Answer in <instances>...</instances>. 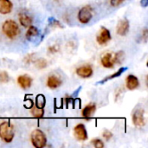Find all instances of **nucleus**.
I'll list each match as a JSON object with an SVG mask.
<instances>
[{
	"label": "nucleus",
	"mask_w": 148,
	"mask_h": 148,
	"mask_svg": "<svg viewBox=\"0 0 148 148\" xmlns=\"http://www.w3.org/2000/svg\"><path fill=\"white\" fill-rule=\"evenodd\" d=\"M111 39H112V36H111L110 30L108 29H107L106 27L102 26L101 28V30H100L99 34L96 36L97 43L99 45H101V46H105L110 42Z\"/></svg>",
	"instance_id": "obj_6"
},
{
	"label": "nucleus",
	"mask_w": 148,
	"mask_h": 148,
	"mask_svg": "<svg viewBox=\"0 0 148 148\" xmlns=\"http://www.w3.org/2000/svg\"><path fill=\"white\" fill-rule=\"evenodd\" d=\"M75 73L79 77H81L82 79H88L93 75L94 69L91 65L87 64V65H83V66L77 68L75 70Z\"/></svg>",
	"instance_id": "obj_8"
},
{
	"label": "nucleus",
	"mask_w": 148,
	"mask_h": 148,
	"mask_svg": "<svg viewBox=\"0 0 148 148\" xmlns=\"http://www.w3.org/2000/svg\"><path fill=\"white\" fill-rule=\"evenodd\" d=\"M133 124L137 127H143L146 125L145 110L142 108H137L132 114Z\"/></svg>",
	"instance_id": "obj_5"
},
{
	"label": "nucleus",
	"mask_w": 148,
	"mask_h": 148,
	"mask_svg": "<svg viewBox=\"0 0 148 148\" xmlns=\"http://www.w3.org/2000/svg\"><path fill=\"white\" fill-rule=\"evenodd\" d=\"M17 84L23 89H28L32 85V78L27 75H21L17 77Z\"/></svg>",
	"instance_id": "obj_11"
},
{
	"label": "nucleus",
	"mask_w": 148,
	"mask_h": 148,
	"mask_svg": "<svg viewBox=\"0 0 148 148\" xmlns=\"http://www.w3.org/2000/svg\"><path fill=\"white\" fill-rule=\"evenodd\" d=\"M95 111H96V105L95 103H89L82 109V115L84 119L89 120L94 116Z\"/></svg>",
	"instance_id": "obj_13"
},
{
	"label": "nucleus",
	"mask_w": 148,
	"mask_h": 148,
	"mask_svg": "<svg viewBox=\"0 0 148 148\" xmlns=\"http://www.w3.org/2000/svg\"><path fill=\"white\" fill-rule=\"evenodd\" d=\"M30 114L35 118H42L44 116V108H37L36 106H33L31 108Z\"/></svg>",
	"instance_id": "obj_20"
},
{
	"label": "nucleus",
	"mask_w": 148,
	"mask_h": 148,
	"mask_svg": "<svg viewBox=\"0 0 148 148\" xmlns=\"http://www.w3.org/2000/svg\"><path fill=\"white\" fill-rule=\"evenodd\" d=\"M141 39L143 40L144 42H147L148 39V30L147 28H145L142 31H141Z\"/></svg>",
	"instance_id": "obj_30"
},
{
	"label": "nucleus",
	"mask_w": 148,
	"mask_h": 148,
	"mask_svg": "<svg viewBox=\"0 0 148 148\" xmlns=\"http://www.w3.org/2000/svg\"><path fill=\"white\" fill-rule=\"evenodd\" d=\"M35 54H29L28 56H26L25 57H24V59H23V61H24V62L26 63V64H29V63H31V62H33L34 61H35Z\"/></svg>",
	"instance_id": "obj_27"
},
{
	"label": "nucleus",
	"mask_w": 148,
	"mask_h": 148,
	"mask_svg": "<svg viewBox=\"0 0 148 148\" xmlns=\"http://www.w3.org/2000/svg\"><path fill=\"white\" fill-rule=\"evenodd\" d=\"M15 137L14 126L10 121H3L0 123V139L5 143L12 142Z\"/></svg>",
	"instance_id": "obj_2"
},
{
	"label": "nucleus",
	"mask_w": 148,
	"mask_h": 148,
	"mask_svg": "<svg viewBox=\"0 0 148 148\" xmlns=\"http://www.w3.org/2000/svg\"><path fill=\"white\" fill-rule=\"evenodd\" d=\"M91 144L95 148H103L104 147V143L100 139H94L91 140Z\"/></svg>",
	"instance_id": "obj_25"
},
{
	"label": "nucleus",
	"mask_w": 148,
	"mask_h": 148,
	"mask_svg": "<svg viewBox=\"0 0 148 148\" xmlns=\"http://www.w3.org/2000/svg\"><path fill=\"white\" fill-rule=\"evenodd\" d=\"M126 87L128 90H135L140 87V81L134 75H129L126 78Z\"/></svg>",
	"instance_id": "obj_12"
},
{
	"label": "nucleus",
	"mask_w": 148,
	"mask_h": 148,
	"mask_svg": "<svg viewBox=\"0 0 148 148\" xmlns=\"http://www.w3.org/2000/svg\"><path fill=\"white\" fill-rule=\"evenodd\" d=\"M125 52L123 50H120L114 54H113V60H114V64H118V65H121L124 60H125Z\"/></svg>",
	"instance_id": "obj_18"
},
{
	"label": "nucleus",
	"mask_w": 148,
	"mask_h": 148,
	"mask_svg": "<svg viewBox=\"0 0 148 148\" xmlns=\"http://www.w3.org/2000/svg\"><path fill=\"white\" fill-rule=\"evenodd\" d=\"M129 29H130L129 21L127 18H124L118 22L116 26V33L121 36H125L127 35Z\"/></svg>",
	"instance_id": "obj_9"
},
{
	"label": "nucleus",
	"mask_w": 148,
	"mask_h": 148,
	"mask_svg": "<svg viewBox=\"0 0 148 148\" xmlns=\"http://www.w3.org/2000/svg\"><path fill=\"white\" fill-rule=\"evenodd\" d=\"M140 4H141V6H143V7H147L148 4V1L147 0H141V1H140Z\"/></svg>",
	"instance_id": "obj_31"
},
{
	"label": "nucleus",
	"mask_w": 148,
	"mask_h": 148,
	"mask_svg": "<svg viewBox=\"0 0 148 148\" xmlns=\"http://www.w3.org/2000/svg\"><path fill=\"white\" fill-rule=\"evenodd\" d=\"M62 84V79L56 75H51L47 78L46 85L50 89H56L59 87H61Z\"/></svg>",
	"instance_id": "obj_10"
},
{
	"label": "nucleus",
	"mask_w": 148,
	"mask_h": 148,
	"mask_svg": "<svg viewBox=\"0 0 148 148\" xmlns=\"http://www.w3.org/2000/svg\"><path fill=\"white\" fill-rule=\"evenodd\" d=\"M59 51H60V47H59L58 44H53V45H51V46H49L48 48V53L49 54H51V55L56 54Z\"/></svg>",
	"instance_id": "obj_24"
},
{
	"label": "nucleus",
	"mask_w": 148,
	"mask_h": 148,
	"mask_svg": "<svg viewBox=\"0 0 148 148\" xmlns=\"http://www.w3.org/2000/svg\"><path fill=\"white\" fill-rule=\"evenodd\" d=\"M102 137L105 139V140L108 141L113 138V134L109 130H104L102 133Z\"/></svg>",
	"instance_id": "obj_28"
},
{
	"label": "nucleus",
	"mask_w": 148,
	"mask_h": 148,
	"mask_svg": "<svg viewBox=\"0 0 148 148\" xmlns=\"http://www.w3.org/2000/svg\"><path fill=\"white\" fill-rule=\"evenodd\" d=\"M78 21L82 24H87L88 23L91 19L93 18V8L91 5L87 4L83 7H82L77 14Z\"/></svg>",
	"instance_id": "obj_4"
},
{
	"label": "nucleus",
	"mask_w": 148,
	"mask_h": 148,
	"mask_svg": "<svg viewBox=\"0 0 148 148\" xmlns=\"http://www.w3.org/2000/svg\"><path fill=\"white\" fill-rule=\"evenodd\" d=\"M10 82V75L6 71H0V83H8Z\"/></svg>",
	"instance_id": "obj_23"
},
{
	"label": "nucleus",
	"mask_w": 148,
	"mask_h": 148,
	"mask_svg": "<svg viewBox=\"0 0 148 148\" xmlns=\"http://www.w3.org/2000/svg\"><path fill=\"white\" fill-rule=\"evenodd\" d=\"M2 32L8 39L14 40L20 35V29L16 21L7 19L2 24Z\"/></svg>",
	"instance_id": "obj_1"
},
{
	"label": "nucleus",
	"mask_w": 148,
	"mask_h": 148,
	"mask_svg": "<svg viewBox=\"0 0 148 148\" xmlns=\"http://www.w3.org/2000/svg\"><path fill=\"white\" fill-rule=\"evenodd\" d=\"M127 69V68H126V67H121V68L120 69H118L114 74H112L111 75H109V76L104 78V80H102L101 82H99V83H100V84H102V83H104V82H108V81H110V80H112V79H114V78H116V77H119V76H121Z\"/></svg>",
	"instance_id": "obj_19"
},
{
	"label": "nucleus",
	"mask_w": 148,
	"mask_h": 148,
	"mask_svg": "<svg viewBox=\"0 0 148 148\" xmlns=\"http://www.w3.org/2000/svg\"><path fill=\"white\" fill-rule=\"evenodd\" d=\"M49 21H51V22H50V23H49V25H50L51 27H54V28H59V29H62V28H63V26L62 25V23H61L59 21H57V20H56V19H54V18L49 19Z\"/></svg>",
	"instance_id": "obj_26"
},
{
	"label": "nucleus",
	"mask_w": 148,
	"mask_h": 148,
	"mask_svg": "<svg viewBox=\"0 0 148 148\" xmlns=\"http://www.w3.org/2000/svg\"><path fill=\"white\" fill-rule=\"evenodd\" d=\"M46 104V100L45 97L42 95H38L36 98V105L37 108H44Z\"/></svg>",
	"instance_id": "obj_22"
},
{
	"label": "nucleus",
	"mask_w": 148,
	"mask_h": 148,
	"mask_svg": "<svg viewBox=\"0 0 148 148\" xmlns=\"http://www.w3.org/2000/svg\"><path fill=\"white\" fill-rule=\"evenodd\" d=\"M30 141L36 148H43L47 145V137L40 129H35L30 134Z\"/></svg>",
	"instance_id": "obj_3"
},
{
	"label": "nucleus",
	"mask_w": 148,
	"mask_h": 148,
	"mask_svg": "<svg viewBox=\"0 0 148 148\" xmlns=\"http://www.w3.org/2000/svg\"><path fill=\"white\" fill-rule=\"evenodd\" d=\"M125 0H109V3L112 7H118L124 3Z\"/></svg>",
	"instance_id": "obj_29"
},
{
	"label": "nucleus",
	"mask_w": 148,
	"mask_h": 148,
	"mask_svg": "<svg viewBox=\"0 0 148 148\" xmlns=\"http://www.w3.org/2000/svg\"><path fill=\"white\" fill-rule=\"evenodd\" d=\"M33 62L35 64V67L38 69H43L48 67V62L44 58H38L35 60Z\"/></svg>",
	"instance_id": "obj_21"
},
{
	"label": "nucleus",
	"mask_w": 148,
	"mask_h": 148,
	"mask_svg": "<svg viewBox=\"0 0 148 148\" xmlns=\"http://www.w3.org/2000/svg\"><path fill=\"white\" fill-rule=\"evenodd\" d=\"M73 132H74V136L79 141H86L88 140V131L86 129V127L82 123L77 124L74 127Z\"/></svg>",
	"instance_id": "obj_7"
},
{
	"label": "nucleus",
	"mask_w": 148,
	"mask_h": 148,
	"mask_svg": "<svg viewBox=\"0 0 148 148\" xmlns=\"http://www.w3.org/2000/svg\"><path fill=\"white\" fill-rule=\"evenodd\" d=\"M13 10V3L11 0H0V14L8 15Z\"/></svg>",
	"instance_id": "obj_15"
},
{
	"label": "nucleus",
	"mask_w": 148,
	"mask_h": 148,
	"mask_svg": "<svg viewBox=\"0 0 148 148\" xmlns=\"http://www.w3.org/2000/svg\"><path fill=\"white\" fill-rule=\"evenodd\" d=\"M38 35H39V29H37V27L31 24L28 27V29L25 34V37L27 40H30V39L37 36Z\"/></svg>",
	"instance_id": "obj_17"
},
{
	"label": "nucleus",
	"mask_w": 148,
	"mask_h": 148,
	"mask_svg": "<svg viewBox=\"0 0 148 148\" xmlns=\"http://www.w3.org/2000/svg\"><path fill=\"white\" fill-rule=\"evenodd\" d=\"M18 21L23 28H28L32 23V17L26 12H20L18 14Z\"/></svg>",
	"instance_id": "obj_16"
},
{
	"label": "nucleus",
	"mask_w": 148,
	"mask_h": 148,
	"mask_svg": "<svg viewBox=\"0 0 148 148\" xmlns=\"http://www.w3.org/2000/svg\"><path fill=\"white\" fill-rule=\"evenodd\" d=\"M101 65L106 69H113L114 67V60H113V53H106L101 56Z\"/></svg>",
	"instance_id": "obj_14"
}]
</instances>
